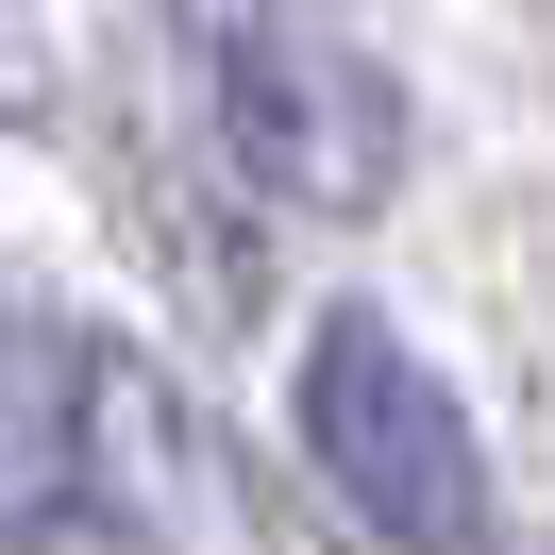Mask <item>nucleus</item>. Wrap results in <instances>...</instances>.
<instances>
[{
    "mask_svg": "<svg viewBox=\"0 0 555 555\" xmlns=\"http://www.w3.org/2000/svg\"><path fill=\"white\" fill-rule=\"evenodd\" d=\"M185 505H203V421L152 353L85 337V320H35L17 337V488L0 521L35 555H169Z\"/></svg>",
    "mask_w": 555,
    "mask_h": 555,
    "instance_id": "nucleus-1",
    "label": "nucleus"
},
{
    "mask_svg": "<svg viewBox=\"0 0 555 555\" xmlns=\"http://www.w3.org/2000/svg\"><path fill=\"white\" fill-rule=\"evenodd\" d=\"M286 421H304L320 488H337L371 539H404V555H488V454H472V404L404 353V320L337 304V320L304 337V404H286Z\"/></svg>",
    "mask_w": 555,
    "mask_h": 555,
    "instance_id": "nucleus-2",
    "label": "nucleus"
},
{
    "mask_svg": "<svg viewBox=\"0 0 555 555\" xmlns=\"http://www.w3.org/2000/svg\"><path fill=\"white\" fill-rule=\"evenodd\" d=\"M219 152H236V185L286 203V219H371L387 185H404V85H387L337 17L270 0V17L219 35Z\"/></svg>",
    "mask_w": 555,
    "mask_h": 555,
    "instance_id": "nucleus-3",
    "label": "nucleus"
}]
</instances>
